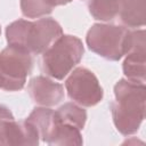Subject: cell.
Wrapping results in <instances>:
<instances>
[{"label":"cell","mask_w":146,"mask_h":146,"mask_svg":"<svg viewBox=\"0 0 146 146\" xmlns=\"http://www.w3.org/2000/svg\"><path fill=\"white\" fill-rule=\"evenodd\" d=\"M117 17L127 27H140L146 22L145 0H120Z\"/></svg>","instance_id":"obj_11"},{"label":"cell","mask_w":146,"mask_h":146,"mask_svg":"<svg viewBox=\"0 0 146 146\" xmlns=\"http://www.w3.org/2000/svg\"><path fill=\"white\" fill-rule=\"evenodd\" d=\"M120 0H90L89 13L95 19L110 22L117 17Z\"/></svg>","instance_id":"obj_13"},{"label":"cell","mask_w":146,"mask_h":146,"mask_svg":"<svg viewBox=\"0 0 146 146\" xmlns=\"http://www.w3.org/2000/svg\"><path fill=\"white\" fill-rule=\"evenodd\" d=\"M32 57L25 49L9 46L0 52V89L21 90L32 71Z\"/></svg>","instance_id":"obj_5"},{"label":"cell","mask_w":146,"mask_h":146,"mask_svg":"<svg viewBox=\"0 0 146 146\" xmlns=\"http://www.w3.org/2000/svg\"><path fill=\"white\" fill-rule=\"evenodd\" d=\"M114 96L112 117L115 128L125 136L137 132L145 119V82L121 79L114 86Z\"/></svg>","instance_id":"obj_1"},{"label":"cell","mask_w":146,"mask_h":146,"mask_svg":"<svg viewBox=\"0 0 146 146\" xmlns=\"http://www.w3.org/2000/svg\"><path fill=\"white\" fill-rule=\"evenodd\" d=\"M27 91L31 99L35 104L44 107L57 105L64 98L63 86L42 75L30 80L27 84Z\"/></svg>","instance_id":"obj_9"},{"label":"cell","mask_w":146,"mask_h":146,"mask_svg":"<svg viewBox=\"0 0 146 146\" xmlns=\"http://www.w3.org/2000/svg\"><path fill=\"white\" fill-rule=\"evenodd\" d=\"M55 0H21L22 14L27 18H40L52 11Z\"/></svg>","instance_id":"obj_14"},{"label":"cell","mask_w":146,"mask_h":146,"mask_svg":"<svg viewBox=\"0 0 146 146\" xmlns=\"http://www.w3.org/2000/svg\"><path fill=\"white\" fill-rule=\"evenodd\" d=\"M0 33H1V29H0Z\"/></svg>","instance_id":"obj_15"},{"label":"cell","mask_w":146,"mask_h":146,"mask_svg":"<svg viewBox=\"0 0 146 146\" xmlns=\"http://www.w3.org/2000/svg\"><path fill=\"white\" fill-rule=\"evenodd\" d=\"M65 88L68 97L76 104L91 107L103 99V88L97 76L86 67H76L66 79Z\"/></svg>","instance_id":"obj_6"},{"label":"cell","mask_w":146,"mask_h":146,"mask_svg":"<svg viewBox=\"0 0 146 146\" xmlns=\"http://www.w3.org/2000/svg\"><path fill=\"white\" fill-rule=\"evenodd\" d=\"M145 31L131 32V44L123 62V73L128 80L145 82L146 78V49Z\"/></svg>","instance_id":"obj_8"},{"label":"cell","mask_w":146,"mask_h":146,"mask_svg":"<svg viewBox=\"0 0 146 146\" xmlns=\"http://www.w3.org/2000/svg\"><path fill=\"white\" fill-rule=\"evenodd\" d=\"M49 145H82L81 130L72 124L57 121L52 115V122L43 139Z\"/></svg>","instance_id":"obj_10"},{"label":"cell","mask_w":146,"mask_h":146,"mask_svg":"<svg viewBox=\"0 0 146 146\" xmlns=\"http://www.w3.org/2000/svg\"><path fill=\"white\" fill-rule=\"evenodd\" d=\"M62 34L60 25L50 17L35 22L18 19L8 25L6 30L8 44L25 49L31 55L42 54Z\"/></svg>","instance_id":"obj_2"},{"label":"cell","mask_w":146,"mask_h":146,"mask_svg":"<svg viewBox=\"0 0 146 146\" xmlns=\"http://www.w3.org/2000/svg\"><path fill=\"white\" fill-rule=\"evenodd\" d=\"M83 51L79 38L62 34L42 52L41 68L46 75L62 80L80 63Z\"/></svg>","instance_id":"obj_3"},{"label":"cell","mask_w":146,"mask_h":146,"mask_svg":"<svg viewBox=\"0 0 146 146\" xmlns=\"http://www.w3.org/2000/svg\"><path fill=\"white\" fill-rule=\"evenodd\" d=\"M54 117L59 122L72 124L82 130L87 121V112L74 103H66L54 111Z\"/></svg>","instance_id":"obj_12"},{"label":"cell","mask_w":146,"mask_h":146,"mask_svg":"<svg viewBox=\"0 0 146 146\" xmlns=\"http://www.w3.org/2000/svg\"><path fill=\"white\" fill-rule=\"evenodd\" d=\"M39 138L30 121H15L10 110L0 105V145H38Z\"/></svg>","instance_id":"obj_7"},{"label":"cell","mask_w":146,"mask_h":146,"mask_svg":"<svg viewBox=\"0 0 146 146\" xmlns=\"http://www.w3.org/2000/svg\"><path fill=\"white\" fill-rule=\"evenodd\" d=\"M89 49L99 56L119 60L129 50L131 44V32L119 25L94 24L86 38Z\"/></svg>","instance_id":"obj_4"}]
</instances>
